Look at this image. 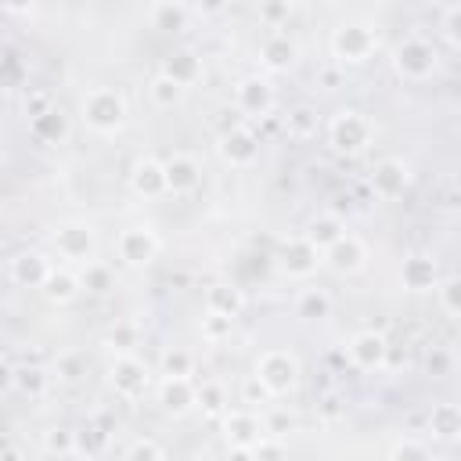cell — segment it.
Listing matches in <instances>:
<instances>
[{
  "label": "cell",
  "mask_w": 461,
  "mask_h": 461,
  "mask_svg": "<svg viewBox=\"0 0 461 461\" xmlns=\"http://www.w3.org/2000/svg\"><path fill=\"white\" fill-rule=\"evenodd\" d=\"M436 65H439V50H436V43L425 40V36H403V40L396 43V50H393V68H396V76L407 79V83L429 79V76L436 72Z\"/></svg>",
  "instance_id": "1"
},
{
  "label": "cell",
  "mask_w": 461,
  "mask_h": 461,
  "mask_svg": "<svg viewBox=\"0 0 461 461\" xmlns=\"http://www.w3.org/2000/svg\"><path fill=\"white\" fill-rule=\"evenodd\" d=\"M83 119L97 133H115L126 122V97L112 86H94L83 97Z\"/></svg>",
  "instance_id": "2"
},
{
  "label": "cell",
  "mask_w": 461,
  "mask_h": 461,
  "mask_svg": "<svg viewBox=\"0 0 461 461\" xmlns=\"http://www.w3.org/2000/svg\"><path fill=\"white\" fill-rule=\"evenodd\" d=\"M367 140H371V122L357 108H339L328 119V144L339 155H357L367 148Z\"/></svg>",
  "instance_id": "3"
},
{
  "label": "cell",
  "mask_w": 461,
  "mask_h": 461,
  "mask_svg": "<svg viewBox=\"0 0 461 461\" xmlns=\"http://www.w3.org/2000/svg\"><path fill=\"white\" fill-rule=\"evenodd\" d=\"M252 378L267 389V396H285V393H292L295 382H299V364H295L292 353H285V349H270V353L259 357Z\"/></svg>",
  "instance_id": "4"
},
{
  "label": "cell",
  "mask_w": 461,
  "mask_h": 461,
  "mask_svg": "<svg viewBox=\"0 0 461 461\" xmlns=\"http://www.w3.org/2000/svg\"><path fill=\"white\" fill-rule=\"evenodd\" d=\"M375 47H378V36H375V29L364 25V22H349V25L335 29V36H331V50H335V58H339L342 65H360V61H367V58L375 54Z\"/></svg>",
  "instance_id": "5"
},
{
  "label": "cell",
  "mask_w": 461,
  "mask_h": 461,
  "mask_svg": "<svg viewBox=\"0 0 461 461\" xmlns=\"http://www.w3.org/2000/svg\"><path fill=\"white\" fill-rule=\"evenodd\" d=\"M115 252L126 267H148L158 256V234L151 227H126L115 238Z\"/></svg>",
  "instance_id": "6"
},
{
  "label": "cell",
  "mask_w": 461,
  "mask_h": 461,
  "mask_svg": "<svg viewBox=\"0 0 461 461\" xmlns=\"http://www.w3.org/2000/svg\"><path fill=\"white\" fill-rule=\"evenodd\" d=\"M54 249H58V256L65 259V263H90L94 259V252H97V238H94V230L90 227H83V223H65L58 234H54Z\"/></svg>",
  "instance_id": "7"
},
{
  "label": "cell",
  "mask_w": 461,
  "mask_h": 461,
  "mask_svg": "<svg viewBox=\"0 0 461 461\" xmlns=\"http://www.w3.org/2000/svg\"><path fill=\"white\" fill-rule=\"evenodd\" d=\"M148 382H151L148 364H140L133 353L115 357V364H112V389H115L122 400H137V396H144V393H148Z\"/></svg>",
  "instance_id": "8"
},
{
  "label": "cell",
  "mask_w": 461,
  "mask_h": 461,
  "mask_svg": "<svg viewBox=\"0 0 461 461\" xmlns=\"http://www.w3.org/2000/svg\"><path fill=\"white\" fill-rule=\"evenodd\" d=\"M346 353H349L353 367H360V371H378L389 364V342L382 331H357L349 339Z\"/></svg>",
  "instance_id": "9"
},
{
  "label": "cell",
  "mask_w": 461,
  "mask_h": 461,
  "mask_svg": "<svg viewBox=\"0 0 461 461\" xmlns=\"http://www.w3.org/2000/svg\"><path fill=\"white\" fill-rule=\"evenodd\" d=\"M234 108H238L241 115H249V119L267 115V112L274 108V86H270L267 79H259V76L241 79V83L234 86Z\"/></svg>",
  "instance_id": "10"
},
{
  "label": "cell",
  "mask_w": 461,
  "mask_h": 461,
  "mask_svg": "<svg viewBox=\"0 0 461 461\" xmlns=\"http://www.w3.org/2000/svg\"><path fill=\"white\" fill-rule=\"evenodd\" d=\"M321 267V252L299 234V238H288L281 256H277V270L288 274V277H310L313 270Z\"/></svg>",
  "instance_id": "11"
},
{
  "label": "cell",
  "mask_w": 461,
  "mask_h": 461,
  "mask_svg": "<svg viewBox=\"0 0 461 461\" xmlns=\"http://www.w3.org/2000/svg\"><path fill=\"white\" fill-rule=\"evenodd\" d=\"M407 184H411V166L403 158H382L375 166V173H371V191L378 198H385V202L400 198Z\"/></svg>",
  "instance_id": "12"
},
{
  "label": "cell",
  "mask_w": 461,
  "mask_h": 461,
  "mask_svg": "<svg viewBox=\"0 0 461 461\" xmlns=\"http://www.w3.org/2000/svg\"><path fill=\"white\" fill-rule=\"evenodd\" d=\"M364 259H367V249H364V241H360L357 234H349V230H346L335 245H328V249L321 252V263H328V267L339 270V274H353V270H360Z\"/></svg>",
  "instance_id": "13"
},
{
  "label": "cell",
  "mask_w": 461,
  "mask_h": 461,
  "mask_svg": "<svg viewBox=\"0 0 461 461\" xmlns=\"http://www.w3.org/2000/svg\"><path fill=\"white\" fill-rule=\"evenodd\" d=\"M220 155H223V162H230V166H252L256 155H259V137H256L249 126H230V130L220 137Z\"/></svg>",
  "instance_id": "14"
},
{
  "label": "cell",
  "mask_w": 461,
  "mask_h": 461,
  "mask_svg": "<svg viewBox=\"0 0 461 461\" xmlns=\"http://www.w3.org/2000/svg\"><path fill=\"white\" fill-rule=\"evenodd\" d=\"M162 173H166V191H173V194H187V191H194L198 180H202L198 158H194V155H184V151L169 155V158L162 162Z\"/></svg>",
  "instance_id": "15"
},
{
  "label": "cell",
  "mask_w": 461,
  "mask_h": 461,
  "mask_svg": "<svg viewBox=\"0 0 461 461\" xmlns=\"http://www.w3.org/2000/svg\"><path fill=\"white\" fill-rule=\"evenodd\" d=\"M259 61H263V68H270V72L292 68V65H295V43L288 40V32H281V29L267 32L263 43H259Z\"/></svg>",
  "instance_id": "16"
},
{
  "label": "cell",
  "mask_w": 461,
  "mask_h": 461,
  "mask_svg": "<svg viewBox=\"0 0 461 461\" xmlns=\"http://www.w3.org/2000/svg\"><path fill=\"white\" fill-rule=\"evenodd\" d=\"M50 263H47V256H40V252H18L14 259H11V277H14V285H22V288H43V281L50 277Z\"/></svg>",
  "instance_id": "17"
},
{
  "label": "cell",
  "mask_w": 461,
  "mask_h": 461,
  "mask_svg": "<svg viewBox=\"0 0 461 461\" xmlns=\"http://www.w3.org/2000/svg\"><path fill=\"white\" fill-rule=\"evenodd\" d=\"M112 432H115L112 414H94L83 429H76V454H90V457L101 454V450L108 447Z\"/></svg>",
  "instance_id": "18"
},
{
  "label": "cell",
  "mask_w": 461,
  "mask_h": 461,
  "mask_svg": "<svg viewBox=\"0 0 461 461\" xmlns=\"http://www.w3.org/2000/svg\"><path fill=\"white\" fill-rule=\"evenodd\" d=\"M130 187L144 198H158L166 194V173H162V162L158 158H137L133 169H130Z\"/></svg>",
  "instance_id": "19"
},
{
  "label": "cell",
  "mask_w": 461,
  "mask_h": 461,
  "mask_svg": "<svg viewBox=\"0 0 461 461\" xmlns=\"http://www.w3.org/2000/svg\"><path fill=\"white\" fill-rule=\"evenodd\" d=\"M241 306H245L241 288L223 285V281H216V285H209V288H205V313H216V317L234 321V317L241 313Z\"/></svg>",
  "instance_id": "20"
},
{
  "label": "cell",
  "mask_w": 461,
  "mask_h": 461,
  "mask_svg": "<svg viewBox=\"0 0 461 461\" xmlns=\"http://www.w3.org/2000/svg\"><path fill=\"white\" fill-rule=\"evenodd\" d=\"M158 403L166 414H184L194 407V382L191 378H162L158 385Z\"/></svg>",
  "instance_id": "21"
},
{
  "label": "cell",
  "mask_w": 461,
  "mask_h": 461,
  "mask_svg": "<svg viewBox=\"0 0 461 461\" xmlns=\"http://www.w3.org/2000/svg\"><path fill=\"white\" fill-rule=\"evenodd\" d=\"M223 429H227L230 447H256L263 439V425H259V418L252 411H230Z\"/></svg>",
  "instance_id": "22"
},
{
  "label": "cell",
  "mask_w": 461,
  "mask_h": 461,
  "mask_svg": "<svg viewBox=\"0 0 461 461\" xmlns=\"http://www.w3.org/2000/svg\"><path fill=\"white\" fill-rule=\"evenodd\" d=\"M400 277H403V285H407L411 292H429V288L439 285L436 259H429V256H411V259H403Z\"/></svg>",
  "instance_id": "23"
},
{
  "label": "cell",
  "mask_w": 461,
  "mask_h": 461,
  "mask_svg": "<svg viewBox=\"0 0 461 461\" xmlns=\"http://www.w3.org/2000/svg\"><path fill=\"white\" fill-rule=\"evenodd\" d=\"M162 76H169L176 86H184V90H187V86L202 76V61H198V54H194V50H176V54H169V58H166Z\"/></svg>",
  "instance_id": "24"
},
{
  "label": "cell",
  "mask_w": 461,
  "mask_h": 461,
  "mask_svg": "<svg viewBox=\"0 0 461 461\" xmlns=\"http://www.w3.org/2000/svg\"><path fill=\"white\" fill-rule=\"evenodd\" d=\"M346 234V223L339 220V216H331V212H324V216H317V220H310V227H306V241L317 249V252H324L328 245H335L339 238Z\"/></svg>",
  "instance_id": "25"
},
{
  "label": "cell",
  "mask_w": 461,
  "mask_h": 461,
  "mask_svg": "<svg viewBox=\"0 0 461 461\" xmlns=\"http://www.w3.org/2000/svg\"><path fill=\"white\" fill-rule=\"evenodd\" d=\"M148 18H151V25L162 29V32H180V29L187 25V18H191V7H187V4L162 0V4H151Z\"/></svg>",
  "instance_id": "26"
},
{
  "label": "cell",
  "mask_w": 461,
  "mask_h": 461,
  "mask_svg": "<svg viewBox=\"0 0 461 461\" xmlns=\"http://www.w3.org/2000/svg\"><path fill=\"white\" fill-rule=\"evenodd\" d=\"M429 432L436 436V439H457V432H461V411L454 407V403H432V411H429Z\"/></svg>",
  "instance_id": "27"
},
{
  "label": "cell",
  "mask_w": 461,
  "mask_h": 461,
  "mask_svg": "<svg viewBox=\"0 0 461 461\" xmlns=\"http://www.w3.org/2000/svg\"><path fill=\"white\" fill-rule=\"evenodd\" d=\"M331 313V295L324 288H303L295 295V317L303 321H324Z\"/></svg>",
  "instance_id": "28"
},
{
  "label": "cell",
  "mask_w": 461,
  "mask_h": 461,
  "mask_svg": "<svg viewBox=\"0 0 461 461\" xmlns=\"http://www.w3.org/2000/svg\"><path fill=\"white\" fill-rule=\"evenodd\" d=\"M317 126H321V115H317V108H310V104H295V108H288V115H285V130H288V137H295V140H310V137L317 133Z\"/></svg>",
  "instance_id": "29"
},
{
  "label": "cell",
  "mask_w": 461,
  "mask_h": 461,
  "mask_svg": "<svg viewBox=\"0 0 461 461\" xmlns=\"http://www.w3.org/2000/svg\"><path fill=\"white\" fill-rule=\"evenodd\" d=\"M43 292H47L50 303H68V299L79 295V277H76L68 267H54L50 277L43 281Z\"/></svg>",
  "instance_id": "30"
},
{
  "label": "cell",
  "mask_w": 461,
  "mask_h": 461,
  "mask_svg": "<svg viewBox=\"0 0 461 461\" xmlns=\"http://www.w3.org/2000/svg\"><path fill=\"white\" fill-rule=\"evenodd\" d=\"M47 385H50V375H47L40 364H25V367H14V389H18V393H25V396L40 400V396L47 393Z\"/></svg>",
  "instance_id": "31"
},
{
  "label": "cell",
  "mask_w": 461,
  "mask_h": 461,
  "mask_svg": "<svg viewBox=\"0 0 461 461\" xmlns=\"http://www.w3.org/2000/svg\"><path fill=\"white\" fill-rule=\"evenodd\" d=\"M32 133H36L40 140H47V144H58V140H65L68 122H65V115H61L58 108H50V112H43V115L32 119Z\"/></svg>",
  "instance_id": "32"
},
{
  "label": "cell",
  "mask_w": 461,
  "mask_h": 461,
  "mask_svg": "<svg viewBox=\"0 0 461 461\" xmlns=\"http://www.w3.org/2000/svg\"><path fill=\"white\" fill-rule=\"evenodd\" d=\"M148 94H151V101H155V108H173V104H180L184 101V86H176L169 76H155L151 83H148Z\"/></svg>",
  "instance_id": "33"
},
{
  "label": "cell",
  "mask_w": 461,
  "mask_h": 461,
  "mask_svg": "<svg viewBox=\"0 0 461 461\" xmlns=\"http://www.w3.org/2000/svg\"><path fill=\"white\" fill-rule=\"evenodd\" d=\"M162 375L166 378H191L194 375V357L187 349H166L162 353Z\"/></svg>",
  "instance_id": "34"
},
{
  "label": "cell",
  "mask_w": 461,
  "mask_h": 461,
  "mask_svg": "<svg viewBox=\"0 0 461 461\" xmlns=\"http://www.w3.org/2000/svg\"><path fill=\"white\" fill-rule=\"evenodd\" d=\"M79 288H86V292H108V288H112V270H108V263L90 259V263L83 267V274H79Z\"/></svg>",
  "instance_id": "35"
},
{
  "label": "cell",
  "mask_w": 461,
  "mask_h": 461,
  "mask_svg": "<svg viewBox=\"0 0 461 461\" xmlns=\"http://www.w3.org/2000/svg\"><path fill=\"white\" fill-rule=\"evenodd\" d=\"M194 403H198L205 414H220V411L227 407V393H223L220 382H202V385H194Z\"/></svg>",
  "instance_id": "36"
},
{
  "label": "cell",
  "mask_w": 461,
  "mask_h": 461,
  "mask_svg": "<svg viewBox=\"0 0 461 461\" xmlns=\"http://www.w3.org/2000/svg\"><path fill=\"white\" fill-rule=\"evenodd\" d=\"M436 295H439V306L447 317H461V281L457 277H443L436 285Z\"/></svg>",
  "instance_id": "37"
},
{
  "label": "cell",
  "mask_w": 461,
  "mask_h": 461,
  "mask_svg": "<svg viewBox=\"0 0 461 461\" xmlns=\"http://www.w3.org/2000/svg\"><path fill=\"white\" fill-rule=\"evenodd\" d=\"M43 447H47L50 454H61V457L76 454V429H65V425H58V429H47V436H43Z\"/></svg>",
  "instance_id": "38"
},
{
  "label": "cell",
  "mask_w": 461,
  "mask_h": 461,
  "mask_svg": "<svg viewBox=\"0 0 461 461\" xmlns=\"http://www.w3.org/2000/svg\"><path fill=\"white\" fill-rule=\"evenodd\" d=\"M425 371H429L432 378H447V375L454 371V353H450L447 346H432V349L425 353Z\"/></svg>",
  "instance_id": "39"
},
{
  "label": "cell",
  "mask_w": 461,
  "mask_h": 461,
  "mask_svg": "<svg viewBox=\"0 0 461 461\" xmlns=\"http://www.w3.org/2000/svg\"><path fill=\"white\" fill-rule=\"evenodd\" d=\"M54 371H58L61 382H79L86 375V357L83 353H61L58 364H54Z\"/></svg>",
  "instance_id": "40"
},
{
  "label": "cell",
  "mask_w": 461,
  "mask_h": 461,
  "mask_svg": "<svg viewBox=\"0 0 461 461\" xmlns=\"http://www.w3.org/2000/svg\"><path fill=\"white\" fill-rule=\"evenodd\" d=\"M25 83V61L18 54H0V86H22Z\"/></svg>",
  "instance_id": "41"
},
{
  "label": "cell",
  "mask_w": 461,
  "mask_h": 461,
  "mask_svg": "<svg viewBox=\"0 0 461 461\" xmlns=\"http://www.w3.org/2000/svg\"><path fill=\"white\" fill-rule=\"evenodd\" d=\"M108 342L119 349V357L130 353V349L137 346V324H133V321H119V324L108 331Z\"/></svg>",
  "instance_id": "42"
},
{
  "label": "cell",
  "mask_w": 461,
  "mask_h": 461,
  "mask_svg": "<svg viewBox=\"0 0 461 461\" xmlns=\"http://www.w3.org/2000/svg\"><path fill=\"white\" fill-rule=\"evenodd\" d=\"M122 461H166L162 457V447L155 439H133L122 454Z\"/></svg>",
  "instance_id": "43"
},
{
  "label": "cell",
  "mask_w": 461,
  "mask_h": 461,
  "mask_svg": "<svg viewBox=\"0 0 461 461\" xmlns=\"http://www.w3.org/2000/svg\"><path fill=\"white\" fill-rule=\"evenodd\" d=\"M252 461H288V450L281 439L274 436H263L256 447H252Z\"/></svg>",
  "instance_id": "44"
},
{
  "label": "cell",
  "mask_w": 461,
  "mask_h": 461,
  "mask_svg": "<svg viewBox=\"0 0 461 461\" xmlns=\"http://www.w3.org/2000/svg\"><path fill=\"white\" fill-rule=\"evenodd\" d=\"M429 457H432L429 447L418 443V439H400L393 447V454H389V461H429Z\"/></svg>",
  "instance_id": "45"
},
{
  "label": "cell",
  "mask_w": 461,
  "mask_h": 461,
  "mask_svg": "<svg viewBox=\"0 0 461 461\" xmlns=\"http://www.w3.org/2000/svg\"><path fill=\"white\" fill-rule=\"evenodd\" d=\"M439 29H443V36H447V43L450 47H457L461 43V4H447L443 7V22H439Z\"/></svg>",
  "instance_id": "46"
},
{
  "label": "cell",
  "mask_w": 461,
  "mask_h": 461,
  "mask_svg": "<svg viewBox=\"0 0 461 461\" xmlns=\"http://www.w3.org/2000/svg\"><path fill=\"white\" fill-rule=\"evenodd\" d=\"M230 328H234V321H227V317H216V313H205V317H202V335H205L209 342L227 339Z\"/></svg>",
  "instance_id": "47"
},
{
  "label": "cell",
  "mask_w": 461,
  "mask_h": 461,
  "mask_svg": "<svg viewBox=\"0 0 461 461\" xmlns=\"http://www.w3.org/2000/svg\"><path fill=\"white\" fill-rule=\"evenodd\" d=\"M288 14H292V4H285V0H281V4H259V22H267L270 32L281 29V22H285Z\"/></svg>",
  "instance_id": "48"
},
{
  "label": "cell",
  "mask_w": 461,
  "mask_h": 461,
  "mask_svg": "<svg viewBox=\"0 0 461 461\" xmlns=\"http://www.w3.org/2000/svg\"><path fill=\"white\" fill-rule=\"evenodd\" d=\"M25 108H29V115L36 119V115H43V112H50V108H54V101H50V94H47V90H32V94H29V101H25Z\"/></svg>",
  "instance_id": "49"
},
{
  "label": "cell",
  "mask_w": 461,
  "mask_h": 461,
  "mask_svg": "<svg viewBox=\"0 0 461 461\" xmlns=\"http://www.w3.org/2000/svg\"><path fill=\"white\" fill-rule=\"evenodd\" d=\"M245 400H249V403H256V400L263 403V400H270V396H267V389H263L256 378H249V382H245Z\"/></svg>",
  "instance_id": "50"
},
{
  "label": "cell",
  "mask_w": 461,
  "mask_h": 461,
  "mask_svg": "<svg viewBox=\"0 0 461 461\" xmlns=\"http://www.w3.org/2000/svg\"><path fill=\"white\" fill-rule=\"evenodd\" d=\"M11 389H14V367L0 360V396H4V393H11Z\"/></svg>",
  "instance_id": "51"
},
{
  "label": "cell",
  "mask_w": 461,
  "mask_h": 461,
  "mask_svg": "<svg viewBox=\"0 0 461 461\" xmlns=\"http://www.w3.org/2000/svg\"><path fill=\"white\" fill-rule=\"evenodd\" d=\"M321 411H324V418H339V411H342L339 407V396H324L321 400Z\"/></svg>",
  "instance_id": "52"
},
{
  "label": "cell",
  "mask_w": 461,
  "mask_h": 461,
  "mask_svg": "<svg viewBox=\"0 0 461 461\" xmlns=\"http://www.w3.org/2000/svg\"><path fill=\"white\" fill-rule=\"evenodd\" d=\"M227 461H252V447H230Z\"/></svg>",
  "instance_id": "53"
},
{
  "label": "cell",
  "mask_w": 461,
  "mask_h": 461,
  "mask_svg": "<svg viewBox=\"0 0 461 461\" xmlns=\"http://www.w3.org/2000/svg\"><path fill=\"white\" fill-rule=\"evenodd\" d=\"M335 79H339V72H335V68H324V83L335 86Z\"/></svg>",
  "instance_id": "54"
},
{
  "label": "cell",
  "mask_w": 461,
  "mask_h": 461,
  "mask_svg": "<svg viewBox=\"0 0 461 461\" xmlns=\"http://www.w3.org/2000/svg\"><path fill=\"white\" fill-rule=\"evenodd\" d=\"M429 461H439V457H429Z\"/></svg>",
  "instance_id": "55"
}]
</instances>
